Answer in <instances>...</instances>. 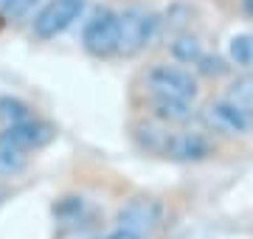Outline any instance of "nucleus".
Masks as SVG:
<instances>
[{
	"mask_svg": "<svg viewBox=\"0 0 253 239\" xmlns=\"http://www.w3.org/2000/svg\"><path fill=\"white\" fill-rule=\"evenodd\" d=\"M135 138L152 155L172 160H206L217 152L214 138L203 129H166V127H138Z\"/></svg>",
	"mask_w": 253,
	"mask_h": 239,
	"instance_id": "obj_1",
	"label": "nucleus"
},
{
	"mask_svg": "<svg viewBox=\"0 0 253 239\" xmlns=\"http://www.w3.org/2000/svg\"><path fill=\"white\" fill-rule=\"evenodd\" d=\"M149 113L161 124H186L194 116V104L191 101H180V99H158V96H149Z\"/></svg>",
	"mask_w": 253,
	"mask_h": 239,
	"instance_id": "obj_9",
	"label": "nucleus"
},
{
	"mask_svg": "<svg viewBox=\"0 0 253 239\" xmlns=\"http://www.w3.org/2000/svg\"><path fill=\"white\" fill-rule=\"evenodd\" d=\"M99 239H146V237H141V234H135V231H129V228H121V225H113Z\"/></svg>",
	"mask_w": 253,
	"mask_h": 239,
	"instance_id": "obj_16",
	"label": "nucleus"
},
{
	"mask_svg": "<svg viewBox=\"0 0 253 239\" xmlns=\"http://www.w3.org/2000/svg\"><path fill=\"white\" fill-rule=\"evenodd\" d=\"M161 220H163V208H161V202L152 200V197H135V200H129L116 214V225L135 231V234H141L146 239L158 231Z\"/></svg>",
	"mask_w": 253,
	"mask_h": 239,
	"instance_id": "obj_7",
	"label": "nucleus"
},
{
	"mask_svg": "<svg viewBox=\"0 0 253 239\" xmlns=\"http://www.w3.org/2000/svg\"><path fill=\"white\" fill-rule=\"evenodd\" d=\"M231 59L239 68H253V37L242 34V37L231 40Z\"/></svg>",
	"mask_w": 253,
	"mask_h": 239,
	"instance_id": "obj_13",
	"label": "nucleus"
},
{
	"mask_svg": "<svg viewBox=\"0 0 253 239\" xmlns=\"http://www.w3.org/2000/svg\"><path fill=\"white\" fill-rule=\"evenodd\" d=\"M228 99H234L236 104H242L245 110L253 113V76L236 79V82L231 84V90H228Z\"/></svg>",
	"mask_w": 253,
	"mask_h": 239,
	"instance_id": "obj_14",
	"label": "nucleus"
},
{
	"mask_svg": "<svg viewBox=\"0 0 253 239\" xmlns=\"http://www.w3.org/2000/svg\"><path fill=\"white\" fill-rule=\"evenodd\" d=\"M82 45L96 59H107L118 54V11L96 9L82 31Z\"/></svg>",
	"mask_w": 253,
	"mask_h": 239,
	"instance_id": "obj_5",
	"label": "nucleus"
},
{
	"mask_svg": "<svg viewBox=\"0 0 253 239\" xmlns=\"http://www.w3.org/2000/svg\"><path fill=\"white\" fill-rule=\"evenodd\" d=\"M26 166H28L26 152H20L9 141L0 138V177H17L20 172H26Z\"/></svg>",
	"mask_w": 253,
	"mask_h": 239,
	"instance_id": "obj_11",
	"label": "nucleus"
},
{
	"mask_svg": "<svg viewBox=\"0 0 253 239\" xmlns=\"http://www.w3.org/2000/svg\"><path fill=\"white\" fill-rule=\"evenodd\" d=\"M84 11V0H51L48 6H42V11L34 17L31 34L37 40H54L59 37L65 28H71L79 14Z\"/></svg>",
	"mask_w": 253,
	"mask_h": 239,
	"instance_id": "obj_6",
	"label": "nucleus"
},
{
	"mask_svg": "<svg viewBox=\"0 0 253 239\" xmlns=\"http://www.w3.org/2000/svg\"><path fill=\"white\" fill-rule=\"evenodd\" d=\"M37 0H0V17L3 20H20L31 11Z\"/></svg>",
	"mask_w": 253,
	"mask_h": 239,
	"instance_id": "obj_15",
	"label": "nucleus"
},
{
	"mask_svg": "<svg viewBox=\"0 0 253 239\" xmlns=\"http://www.w3.org/2000/svg\"><path fill=\"white\" fill-rule=\"evenodd\" d=\"M197 68H200V71H206V74H222V71H225L222 59H217V56H214V59H211V56H203Z\"/></svg>",
	"mask_w": 253,
	"mask_h": 239,
	"instance_id": "obj_17",
	"label": "nucleus"
},
{
	"mask_svg": "<svg viewBox=\"0 0 253 239\" xmlns=\"http://www.w3.org/2000/svg\"><path fill=\"white\" fill-rule=\"evenodd\" d=\"M200 119L211 132L217 135H228V138H245L253 132V113L245 110L242 104H236L234 99H217V101H208Z\"/></svg>",
	"mask_w": 253,
	"mask_h": 239,
	"instance_id": "obj_4",
	"label": "nucleus"
},
{
	"mask_svg": "<svg viewBox=\"0 0 253 239\" xmlns=\"http://www.w3.org/2000/svg\"><path fill=\"white\" fill-rule=\"evenodd\" d=\"M172 54L174 59H180L186 65H200V59L206 56L203 51V42L197 37H191V34H180V37H174L172 42Z\"/></svg>",
	"mask_w": 253,
	"mask_h": 239,
	"instance_id": "obj_12",
	"label": "nucleus"
},
{
	"mask_svg": "<svg viewBox=\"0 0 253 239\" xmlns=\"http://www.w3.org/2000/svg\"><path fill=\"white\" fill-rule=\"evenodd\" d=\"M158 26H161L158 14L141 9V6H129V9L118 11V56L141 54L155 40Z\"/></svg>",
	"mask_w": 253,
	"mask_h": 239,
	"instance_id": "obj_3",
	"label": "nucleus"
},
{
	"mask_svg": "<svg viewBox=\"0 0 253 239\" xmlns=\"http://www.w3.org/2000/svg\"><path fill=\"white\" fill-rule=\"evenodd\" d=\"M0 138L9 141L11 147H17L20 152L28 155V152H37V149L48 147V144L56 138V129H54V124H48V121L34 116L31 121H23L17 127H6L0 132Z\"/></svg>",
	"mask_w": 253,
	"mask_h": 239,
	"instance_id": "obj_8",
	"label": "nucleus"
},
{
	"mask_svg": "<svg viewBox=\"0 0 253 239\" xmlns=\"http://www.w3.org/2000/svg\"><path fill=\"white\" fill-rule=\"evenodd\" d=\"M144 87L149 96L158 99H180V101H194L197 99V79L191 76V71L180 68V65L158 62L144 74Z\"/></svg>",
	"mask_w": 253,
	"mask_h": 239,
	"instance_id": "obj_2",
	"label": "nucleus"
},
{
	"mask_svg": "<svg viewBox=\"0 0 253 239\" xmlns=\"http://www.w3.org/2000/svg\"><path fill=\"white\" fill-rule=\"evenodd\" d=\"M31 119H34V110H31L28 101L14 99V96H0V124H3V129L17 127V124Z\"/></svg>",
	"mask_w": 253,
	"mask_h": 239,
	"instance_id": "obj_10",
	"label": "nucleus"
}]
</instances>
